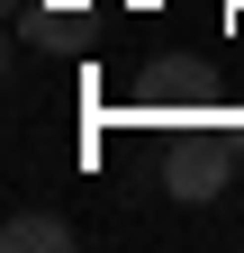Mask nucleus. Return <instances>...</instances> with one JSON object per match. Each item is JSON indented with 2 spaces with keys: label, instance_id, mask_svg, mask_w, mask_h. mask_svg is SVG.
<instances>
[{
  "label": "nucleus",
  "instance_id": "obj_1",
  "mask_svg": "<svg viewBox=\"0 0 244 253\" xmlns=\"http://www.w3.org/2000/svg\"><path fill=\"white\" fill-rule=\"evenodd\" d=\"M0 244H9V253H64V244H73V226H64L54 208H18L9 226H0Z\"/></svg>",
  "mask_w": 244,
  "mask_h": 253
}]
</instances>
